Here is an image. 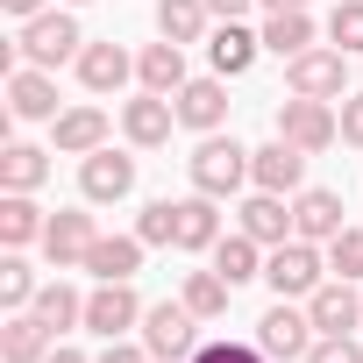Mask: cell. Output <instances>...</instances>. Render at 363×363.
Wrapping results in <instances>:
<instances>
[{
  "mask_svg": "<svg viewBox=\"0 0 363 363\" xmlns=\"http://www.w3.org/2000/svg\"><path fill=\"white\" fill-rule=\"evenodd\" d=\"M186 171H193V193H207V200H228V193H242L250 186V150L235 143V135H200V150L186 157Z\"/></svg>",
  "mask_w": 363,
  "mask_h": 363,
  "instance_id": "3",
  "label": "cell"
},
{
  "mask_svg": "<svg viewBox=\"0 0 363 363\" xmlns=\"http://www.w3.org/2000/svg\"><path fill=\"white\" fill-rule=\"evenodd\" d=\"M349 221H342V193H328V186H306V193H292V235L299 242H335Z\"/></svg>",
  "mask_w": 363,
  "mask_h": 363,
  "instance_id": "15",
  "label": "cell"
},
{
  "mask_svg": "<svg viewBox=\"0 0 363 363\" xmlns=\"http://www.w3.org/2000/svg\"><path fill=\"white\" fill-rule=\"evenodd\" d=\"M36 292H43L36 264H29L22 250H8V257H0V306H8V313H29V306H36Z\"/></svg>",
  "mask_w": 363,
  "mask_h": 363,
  "instance_id": "31",
  "label": "cell"
},
{
  "mask_svg": "<svg viewBox=\"0 0 363 363\" xmlns=\"http://www.w3.org/2000/svg\"><path fill=\"white\" fill-rule=\"evenodd\" d=\"M214 242H221V200L186 193V200H178V250L200 257V250H214Z\"/></svg>",
  "mask_w": 363,
  "mask_h": 363,
  "instance_id": "22",
  "label": "cell"
},
{
  "mask_svg": "<svg viewBox=\"0 0 363 363\" xmlns=\"http://www.w3.org/2000/svg\"><path fill=\"white\" fill-rule=\"evenodd\" d=\"M328 278H349V285H363V228H342V235L328 242Z\"/></svg>",
  "mask_w": 363,
  "mask_h": 363,
  "instance_id": "34",
  "label": "cell"
},
{
  "mask_svg": "<svg viewBox=\"0 0 363 363\" xmlns=\"http://www.w3.org/2000/svg\"><path fill=\"white\" fill-rule=\"evenodd\" d=\"M193 72H186V43H143V57H135V86L143 93H178V86H186Z\"/></svg>",
  "mask_w": 363,
  "mask_h": 363,
  "instance_id": "21",
  "label": "cell"
},
{
  "mask_svg": "<svg viewBox=\"0 0 363 363\" xmlns=\"http://www.w3.org/2000/svg\"><path fill=\"white\" fill-rule=\"evenodd\" d=\"M342 143H349V150H363V93H349V100H342Z\"/></svg>",
  "mask_w": 363,
  "mask_h": 363,
  "instance_id": "38",
  "label": "cell"
},
{
  "mask_svg": "<svg viewBox=\"0 0 363 363\" xmlns=\"http://www.w3.org/2000/svg\"><path fill=\"white\" fill-rule=\"evenodd\" d=\"M100 143H107V114H100L93 100H86V107H65V114L50 121V150H57V157H93Z\"/></svg>",
  "mask_w": 363,
  "mask_h": 363,
  "instance_id": "20",
  "label": "cell"
},
{
  "mask_svg": "<svg viewBox=\"0 0 363 363\" xmlns=\"http://www.w3.org/2000/svg\"><path fill=\"white\" fill-rule=\"evenodd\" d=\"M100 242V221L86 214V207H57L50 214V228H43V257H50V271H86V250Z\"/></svg>",
  "mask_w": 363,
  "mask_h": 363,
  "instance_id": "10",
  "label": "cell"
},
{
  "mask_svg": "<svg viewBox=\"0 0 363 363\" xmlns=\"http://www.w3.org/2000/svg\"><path fill=\"white\" fill-rule=\"evenodd\" d=\"M200 328H207V320H200L186 299H157V306L143 313V328H135V335H143V349H150L157 363H193V349L207 342Z\"/></svg>",
  "mask_w": 363,
  "mask_h": 363,
  "instance_id": "2",
  "label": "cell"
},
{
  "mask_svg": "<svg viewBox=\"0 0 363 363\" xmlns=\"http://www.w3.org/2000/svg\"><path fill=\"white\" fill-rule=\"evenodd\" d=\"M43 228H50V214L36 207V193H0V242H8V250L43 242Z\"/></svg>",
  "mask_w": 363,
  "mask_h": 363,
  "instance_id": "26",
  "label": "cell"
},
{
  "mask_svg": "<svg viewBox=\"0 0 363 363\" xmlns=\"http://www.w3.org/2000/svg\"><path fill=\"white\" fill-rule=\"evenodd\" d=\"M171 107H178V128L214 135V128L228 121V79H221V72H207V79H186V86L171 93Z\"/></svg>",
  "mask_w": 363,
  "mask_h": 363,
  "instance_id": "12",
  "label": "cell"
},
{
  "mask_svg": "<svg viewBox=\"0 0 363 363\" xmlns=\"http://www.w3.org/2000/svg\"><path fill=\"white\" fill-rule=\"evenodd\" d=\"M100 363H157V356H150L143 342H128V335H121V342H107V356H100Z\"/></svg>",
  "mask_w": 363,
  "mask_h": 363,
  "instance_id": "39",
  "label": "cell"
},
{
  "mask_svg": "<svg viewBox=\"0 0 363 363\" xmlns=\"http://www.w3.org/2000/svg\"><path fill=\"white\" fill-rule=\"evenodd\" d=\"M193 363H271L257 342H228V335H207L200 349H193Z\"/></svg>",
  "mask_w": 363,
  "mask_h": 363,
  "instance_id": "36",
  "label": "cell"
},
{
  "mask_svg": "<svg viewBox=\"0 0 363 363\" xmlns=\"http://www.w3.org/2000/svg\"><path fill=\"white\" fill-rule=\"evenodd\" d=\"M207 22H214L207 0H157V36L164 43H207Z\"/></svg>",
  "mask_w": 363,
  "mask_h": 363,
  "instance_id": "28",
  "label": "cell"
},
{
  "mask_svg": "<svg viewBox=\"0 0 363 363\" xmlns=\"http://www.w3.org/2000/svg\"><path fill=\"white\" fill-rule=\"evenodd\" d=\"M72 65H79V86H86L93 100H107V93H121V86L135 79V57H128L121 43H86Z\"/></svg>",
  "mask_w": 363,
  "mask_h": 363,
  "instance_id": "17",
  "label": "cell"
},
{
  "mask_svg": "<svg viewBox=\"0 0 363 363\" xmlns=\"http://www.w3.org/2000/svg\"><path fill=\"white\" fill-rule=\"evenodd\" d=\"M264 285L278 292V299H313L320 285H328V250L320 242H278L271 257H264Z\"/></svg>",
  "mask_w": 363,
  "mask_h": 363,
  "instance_id": "4",
  "label": "cell"
},
{
  "mask_svg": "<svg viewBox=\"0 0 363 363\" xmlns=\"http://www.w3.org/2000/svg\"><path fill=\"white\" fill-rule=\"evenodd\" d=\"M178 299H186V306H193L200 320H221V313H228V299H235V285H228L221 271H186Z\"/></svg>",
  "mask_w": 363,
  "mask_h": 363,
  "instance_id": "32",
  "label": "cell"
},
{
  "mask_svg": "<svg viewBox=\"0 0 363 363\" xmlns=\"http://www.w3.org/2000/svg\"><path fill=\"white\" fill-rule=\"evenodd\" d=\"M306 313H313L320 335H356V328H363V292H356L349 278H328V285L306 299Z\"/></svg>",
  "mask_w": 363,
  "mask_h": 363,
  "instance_id": "19",
  "label": "cell"
},
{
  "mask_svg": "<svg viewBox=\"0 0 363 363\" xmlns=\"http://www.w3.org/2000/svg\"><path fill=\"white\" fill-rule=\"evenodd\" d=\"M0 8H8L15 22H29V15H43V8H50V0H0Z\"/></svg>",
  "mask_w": 363,
  "mask_h": 363,
  "instance_id": "41",
  "label": "cell"
},
{
  "mask_svg": "<svg viewBox=\"0 0 363 363\" xmlns=\"http://www.w3.org/2000/svg\"><path fill=\"white\" fill-rule=\"evenodd\" d=\"M65 8H86V0H65Z\"/></svg>",
  "mask_w": 363,
  "mask_h": 363,
  "instance_id": "44",
  "label": "cell"
},
{
  "mask_svg": "<svg viewBox=\"0 0 363 363\" xmlns=\"http://www.w3.org/2000/svg\"><path fill=\"white\" fill-rule=\"evenodd\" d=\"M328 43L335 50H363V0H335V15H328Z\"/></svg>",
  "mask_w": 363,
  "mask_h": 363,
  "instance_id": "35",
  "label": "cell"
},
{
  "mask_svg": "<svg viewBox=\"0 0 363 363\" xmlns=\"http://www.w3.org/2000/svg\"><path fill=\"white\" fill-rule=\"evenodd\" d=\"M143 313H150V306L135 299V278H114V285H93V292H86V335H100V342L135 335Z\"/></svg>",
  "mask_w": 363,
  "mask_h": 363,
  "instance_id": "8",
  "label": "cell"
},
{
  "mask_svg": "<svg viewBox=\"0 0 363 363\" xmlns=\"http://www.w3.org/2000/svg\"><path fill=\"white\" fill-rule=\"evenodd\" d=\"M143 250H150L143 235H100V242L86 250V271H93L100 285H114V278H135V271H143Z\"/></svg>",
  "mask_w": 363,
  "mask_h": 363,
  "instance_id": "24",
  "label": "cell"
},
{
  "mask_svg": "<svg viewBox=\"0 0 363 363\" xmlns=\"http://www.w3.org/2000/svg\"><path fill=\"white\" fill-rule=\"evenodd\" d=\"M79 193H86V207H114V200H128V193H135V157L114 150V143H100L93 157H79Z\"/></svg>",
  "mask_w": 363,
  "mask_h": 363,
  "instance_id": "9",
  "label": "cell"
},
{
  "mask_svg": "<svg viewBox=\"0 0 363 363\" xmlns=\"http://www.w3.org/2000/svg\"><path fill=\"white\" fill-rule=\"evenodd\" d=\"M285 93H306V100H349V50H299L292 65H285Z\"/></svg>",
  "mask_w": 363,
  "mask_h": 363,
  "instance_id": "7",
  "label": "cell"
},
{
  "mask_svg": "<svg viewBox=\"0 0 363 363\" xmlns=\"http://www.w3.org/2000/svg\"><path fill=\"white\" fill-rule=\"evenodd\" d=\"M235 228H242V235H257L264 250H278V242H292V200H285V193H257V186H250V200L235 207Z\"/></svg>",
  "mask_w": 363,
  "mask_h": 363,
  "instance_id": "18",
  "label": "cell"
},
{
  "mask_svg": "<svg viewBox=\"0 0 363 363\" xmlns=\"http://www.w3.org/2000/svg\"><path fill=\"white\" fill-rule=\"evenodd\" d=\"M171 128H178V107H171L164 93H135V100L121 107V135H128V150H164Z\"/></svg>",
  "mask_w": 363,
  "mask_h": 363,
  "instance_id": "14",
  "label": "cell"
},
{
  "mask_svg": "<svg viewBox=\"0 0 363 363\" xmlns=\"http://www.w3.org/2000/svg\"><path fill=\"white\" fill-rule=\"evenodd\" d=\"M264 50L271 57H299V50H313V15L306 8H285V15H264Z\"/></svg>",
  "mask_w": 363,
  "mask_h": 363,
  "instance_id": "29",
  "label": "cell"
},
{
  "mask_svg": "<svg viewBox=\"0 0 363 363\" xmlns=\"http://www.w3.org/2000/svg\"><path fill=\"white\" fill-rule=\"evenodd\" d=\"M278 135H285L292 150L320 157V150L342 143V107H335V100H306V93H292V100L278 107Z\"/></svg>",
  "mask_w": 363,
  "mask_h": 363,
  "instance_id": "5",
  "label": "cell"
},
{
  "mask_svg": "<svg viewBox=\"0 0 363 363\" xmlns=\"http://www.w3.org/2000/svg\"><path fill=\"white\" fill-rule=\"evenodd\" d=\"M86 50V36H79V15L72 8H43V15H29V22H15V57L22 65H65V57H79Z\"/></svg>",
  "mask_w": 363,
  "mask_h": 363,
  "instance_id": "1",
  "label": "cell"
},
{
  "mask_svg": "<svg viewBox=\"0 0 363 363\" xmlns=\"http://www.w3.org/2000/svg\"><path fill=\"white\" fill-rule=\"evenodd\" d=\"M135 235H143L150 250H178V200H150V207L135 214Z\"/></svg>",
  "mask_w": 363,
  "mask_h": 363,
  "instance_id": "33",
  "label": "cell"
},
{
  "mask_svg": "<svg viewBox=\"0 0 363 363\" xmlns=\"http://www.w3.org/2000/svg\"><path fill=\"white\" fill-rule=\"evenodd\" d=\"M29 313H36L50 335H72V328H86V292H79V285H65V271H57V278L36 292V306H29Z\"/></svg>",
  "mask_w": 363,
  "mask_h": 363,
  "instance_id": "25",
  "label": "cell"
},
{
  "mask_svg": "<svg viewBox=\"0 0 363 363\" xmlns=\"http://www.w3.org/2000/svg\"><path fill=\"white\" fill-rule=\"evenodd\" d=\"M207 57H214L221 79H242V72L264 57V29H250V22H214V29H207Z\"/></svg>",
  "mask_w": 363,
  "mask_h": 363,
  "instance_id": "16",
  "label": "cell"
},
{
  "mask_svg": "<svg viewBox=\"0 0 363 363\" xmlns=\"http://www.w3.org/2000/svg\"><path fill=\"white\" fill-rule=\"evenodd\" d=\"M214 271H221L228 285L264 278V242H257V235H242V228H235V235H221V242H214Z\"/></svg>",
  "mask_w": 363,
  "mask_h": 363,
  "instance_id": "30",
  "label": "cell"
},
{
  "mask_svg": "<svg viewBox=\"0 0 363 363\" xmlns=\"http://www.w3.org/2000/svg\"><path fill=\"white\" fill-rule=\"evenodd\" d=\"M50 363H86V356L79 349H50Z\"/></svg>",
  "mask_w": 363,
  "mask_h": 363,
  "instance_id": "43",
  "label": "cell"
},
{
  "mask_svg": "<svg viewBox=\"0 0 363 363\" xmlns=\"http://www.w3.org/2000/svg\"><path fill=\"white\" fill-rule=\"evenodd\" d=\"M264 15H285V8H313V0H257Z\"/></svg>",
  "mask_w": 363,
  "mask_h": 363,
  "instance_id": "42",
  "label": "cell"
},
{
  "mask_svg": "<svg viewBox=\"0 0 363 363\" xmlns=\"http://www.w3.org/2000/svg\"><path fill=\"white\" fill-rule=\"evenodd\" d=\"M271 363H306V349L320 342V328H313V313H306V299L292 306V299H278L264 320H257V335H250Z\"/></svg>",
  "mask_w": 363,
  "mask_h": 363,
  "instance_id": "6",
  "label": "cell"
},
{
  "mask_svg": "<svg viewBox=\"0 0 363 363\" xmlns=\"http://www.w3.org/2000/svg\"><path fill=\"white\" fill-rule=\"evenodd\" d=\"M57 79L43 65H15L8 72V121H57Z\"/></svg>",
  "mask_w": 363,
  "mask_h": 363,
  "instance_id": "13",
  "label": "cell"
},
{
  "mask_svg": "<svg viewBox=\"0 0 363 363\" xmlns=\"http://www.w3.org/2000/svg\"><path fill=\"white\" fill-rule=\"evenodd\" d=\"M250 186L257 193H306V150H292L285 135H271L264 150H250Z\"/></svg>",
  "mask_w": 363,
  "mask_h": 363,
  "instance_id": "11",
  "label": "cell"
},
{
  "mask_svg": "<svg viewBox=\"0 0 363 363\" xmlns=\"http://www.w3.org/2000/svg\"><path fill=\"white\" fill-rule=\"evenodd\" d=\"M50 157L57 150H36V143H8L0 150V193H36L50 178Z\"/></svg>",
  "mask_w": 363,
  "mask_h": 363,
  "instance_id": "27",
  "label": "cell"
},
{
  "mask_svg": "<svg viewBox=\"0 0 363 363\" xmlns=\"http://www.w3.org/2000/svg\"><path fill=\"white\" fill-rule=\"evenodd\" d=\"M57 335L36 320V313H8V328H0V363H50Z\"/></svg>",
  "mask_w": 363,
  "mask_h": 363,
  "instance_id": "23",
  "label": "cell"
},
{
  "mask_svg": "<svg viewBox=\"0 0 363 363\" xmlns=\"http://www.w3.org/2000/svg\"><path fill=\"white\" fill-rule=\"evenodd\" d=\"M207 8H214V22H242V15L257 8V0H207Z\"/></svg>",
  "mask_w": 363,
  "mask_h": 363,
  "instance_id": "40",
  "label": "cell"
},
{
  "mask_svg": "<svg viewBox=\"0 0 363 363\" xmlns=\"http://www.w3.org/2000/svg\"><path fill=\"white\" fill-rule=\"evenodd\" d=\"M306 363H363V342H356V335H320V342L306 349Z\"/></svg>",
  "mask_w": 363,
  "mask_h": 363,
  "instance_id": "37",
  "label": "cell"
}]
</instances>
